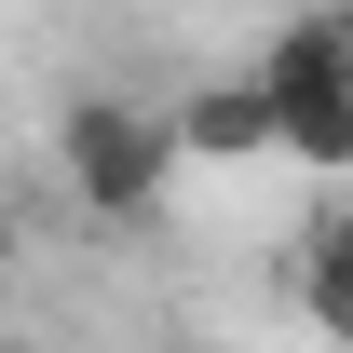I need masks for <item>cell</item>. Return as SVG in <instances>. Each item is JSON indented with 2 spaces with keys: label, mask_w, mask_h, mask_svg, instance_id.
I'll return each mask as SVG.
<instances>
[{
  "label": "cell",
  "mask_w": 353,
  "mask_h": 353,
  "mask_svg": "<svg viewBox=\"0 0 353 353\" xmlns=\"http://www.w3.org/2000/svg\"><path fill=\"white\" fill-rule=\"evenodd\" d=\"M54 176H68L82 218H163L176 123H163V109H136V95H109V82H82L68 109H54Z\"/></svg>",
  "instance_id": "6da1fadb"
},
{
  "label": "cell",
  "mask_w": 353,
  "mask_h": 353,
  "mask_svg": "<svg viewBox=\"0 0 353 353\" xmlns=\"http://www.w3.org/2000/svg\"><path fill=\"white\" fill-rule=\"evenodd\" d=\"M163 123H176V163H272V150H285V136H272V82H259V68L190 82Z\"/></svg>",
  "instance_id": "7a4b0ae2"
},
{
  "label": "cell",
  "mask_w": 353,
  "mask_h": 353,
  "mask_svg": "<svg viewBox=\"0 0 353 353\" xmlns=\"http://www.w3.org/2000/svg\"><path fill=\"white\" fill-rule=\"evenodd\" d=\"M272 136H285V163H299V176H353V82L272 95Z\"/></svg>",
  "instance_id": "3957f363"
},
{
  "label": "cell",
  "mask_w": 353,
  "mask_h": 353,
  "mask_svg": "<svg viewBox=\"0 0 353 353\" xmlns=\"http://www.w3.org/2000/svg\"><path fill=\"white\" fill-rule=\"evenodd\" d=\"M299 299H312L326 340H353V218H326V231L299 245Z\"/></svg>",
  "instance_id": "277c9868"
},
{
  "label": "cell",
  "mask_w": 353,
  "mask_h": 353,
  "mask_svg": "<svg viewBox=\"0 0 353 353\" xmlns=\"http://www.w3.org/2000/svg\"><path fill=\"white\" fill-rule=\"evenodd\" d=\"M0 299H14V218H0Z\"/></svg>",
  "instance_id": "5b68a950"
}]
</instances>
